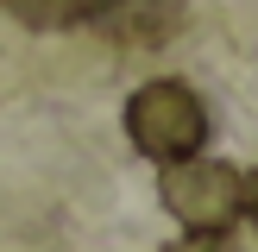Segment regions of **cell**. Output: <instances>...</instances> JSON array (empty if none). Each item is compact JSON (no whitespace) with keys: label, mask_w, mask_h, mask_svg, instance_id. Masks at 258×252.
Masks as SVG:
<instances>
[{"label":"cell","mask_w":258,"mask_h":252,"mask_svg":"<svg viewBox=\"0 0 258 252\" xmlns=\"http://www.w3.org/2000/svg\"><path fill=\"white\" fill-rule=\"evenodd\" d=\"M158 196H164V208H170V221L183 233H233V221L246 214V170L196 151V158L164 164Z\"/></svg>","instance_id":"obj_1"},{"label":"cell","mask_w":258,"mask_h":252,"mask_svg":"<svg viewBox=\"0 0 258 252\" xmlns=\"http://www.w3.org/2000/svg\"><path fill=\"white\" fill-rule=\"evenodd\" d=\"M13 19L32 25V32H70V25H88L101 0H7Z\"/></svg>","instance_id":"obj_4"},{"label":"cell","mask_w":258,"mask_h":252,"mask_svg":"<svg viewBox=\"0 0 258 252\" xmlns=\"http://www.w3.org/2000/svg\"><path fill=\"white\" fill-rule=\"evenodd\" d=\"M126 133H133V145L145 151L151 164H176V158H196V151L208 145V107H202V95L189 82L158 76V82L133 88V101H126Z\"/></svg>","instance_id":"obj_2"},{"label":"cell","mask_w":258,"mask_h":252,"mask_svg":"<svg viewBox=\"0 0 258 252\" xmlns=\"http://www.w3.org/2000/svg\"><path fill=\"white\" fill-rule=\"evenodd\" d=\"M164 252H239V246H233V233H183L176 246H164Z\"/></svg>","instance_id":"obj_5"},{"label":"cell","mask_w":258,"mask_h":252,"mask_svg":"<svg viewBox=\"0 0 258 252\" xmlns=\"http://www.w3.org/2000/svg\"><path fill=\"white\" fill-rule=\"evenodd\" d=\"M246 214H252V227H258V170H246Z\"/></svg>","instance_id":"obj_6"},{"label":"cell","mask_w":258,"mask_h":252,"mask_svg":"<svg viewBox=\"0 0 258 252\" xmlns=\"http://www.w3.org/2000/svg\"><path fill=\"white\" fill-rule=\"evenodd\" d=\"M95 19L126 44H164L176 25V0H101Z\"/></svg>","instance_id":"obj_3"}]
</instances>
